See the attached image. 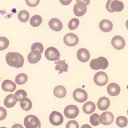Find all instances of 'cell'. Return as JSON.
<instances>
[{
	"label": "cell",
	"mask_w": 128,
	"mask_h": 128,
	"mask_svg": "<svg viewBox=\"0 0 128 128\" xmlns=\"http://www.w3.org/2000/svg\"><path fill=\"white\" fill-rule=\"evenodd\" d=\"M6 60L10 66L16 68L22 67L24 60L22 55L18 52H9L6 56Z\"/></svg>",
	"instance_id": "6da1fadb"
},
{
	"label": "cell",
	"mask_w": 128,
	"mask_h": 128,
	"mask_svg": "<svg viewBox=\"0 0 128 128\" xmlns=\"http://www.w3.org/2000/svg\"><path fill=\"white\" fill-rule=\"evenodd\" d=\"M94 81L96 85L98 86H103L106 84L108 81L107 74L104 72L100 71L95 74Z\"/></svg>",
	"instance_id": "8992f818"
},
{
	"label": "cell",
	"mask_w": 128,
	"mask_h": 128,
	"mask_svg": "<svg viewBox=\"0 0 128 128\" xmlns=\"http://www.w3.org/2000/svg\"><path fill=\"white\" fill-rule=\"evenodd\" d=\"M9 41L7 38L4 37L0 38V50L6 49L9 46Z\"/></svg>",
	"instance_id": "1f68e13d"
},
{
	"label": "cell",
	"mask_w": 128,
	"mask_h": 128,
	"mask_svg": "<svg viewBox=\"0 0 128 128\" xmlns=\"http://www.w3.org/2000/svg\"><path fill=\"white\" fill-rule=\"evenodd\" d=\"M20 105L22 110L26 111L30 110L32 107V101L27 98H22L20 101Z\"/></svg>",
	"instance_id": "d4e9b609"
},
{
	"label": "cell",
	"mask_w": 128,
	"mask_h": 128,
	"mask_svg": "<svg viewBox=\"0 0 128 128\" xmlns=\"http://www.w3.org/2000/svg\"><path fill=\"white\" fill-rule=\"evenodd\" d=\"M99 26L102 32H107L112 31L113 25L112 22L109 20L104 19L100 22Z\"/></svg>",
	"instance_id": "d6986e66"
},
{
	"label": "cell",
	"mask_w": 128,
	"mask_h": 128,
	"mask_svg": "<svg viewBox=\"0 0 128 128\" xmlns=\"http://www.w3.org/2000/svg\"><path fill=\"white\" fill-rule=\"evenodd\" d=\"M116 122L117 125L120 128H124L128 125V119L124 116H120L117 118Z\"/></svg>",
	"instance_id": "f1b7e54d"
},
{
	"label": "cell",
	"mask_w": 128,
	"mask_h": 128,
	"mask_svg": "<svg viewBox=\"0 0 128 128\" xmlns=\"http://www.w3.org/2000/svg\"><path fill=\"white\" fill-rule=\"evenodd\" d=\"M76 56L78 60L82 62H87L90 58L89 51L84 48L79 49L77 51Z\"/></svg>",
	"instance_id": "5bb4252c"
},
{
	"label": "cell",
	"mask_w": 128,
	"mask_h": 128,
	"mask_svg": "<svg viewBox=\"0 0 128 128\" xmlns=\"http://www.w3.org/2000/svg\"><path fill=\"white\" fill-rule=\"evenodd\" d=\"M49 26L52 30L55 32H59L63 28L62 22L57 18L50 19L48 22Z\"/></svg>",
	"instance_id": "2e32d148"
},
{
	"label": "cell",
	"mask_w": 128,
	"mask_h": 128,
	"mask_svg": "<svg viewBox=\"0 0 128 128\" xmlns=\"http://www.w3.org/2000/svg\"><path fill=\"white\" fill-rule=\"evenodd\" d=\"M80 24V20L77 18H73L69 22L68 27L70 30H74L77 28Z\"/></svg>",
	"instance_id": "f546056e"
},
{
	"label": "cell",
	"mask_w": 128,
	"mask_h": 128,
	"mask_svg": "<svg viewBox=\"0 0 128 128\" xmlns=\"http://www.w3.org/2000/svg\"><path fill=\"white\" fill-rule=\"evenodd\" d=\"M65 60H59L57 62H54V64H56L55 67V70H59L58 74H61L63 72H67L68 71V64L65 63Z\"/></svg>",
	"instance_id": "7402d4cb"
},
{
	"label": "cell",
	"mask_w": 128,
	"mask_h": 128,
	"mask_svg": "<svg viewBox=\"0 0 128 128\" xmlns=\"http://www.w3.org/2000/svg\"><path fill=\"white\" fill-rule=\"evenodd\" d=\"M26 3L27 4L28 6H30V7H34L37 6L39 4L40 0H26Z\"/></svg>",
	"instance_id": "d590c367"
},
{
	"label": "cell",
	"mask_w": 128,
	"mask_h": 128,
	"mask_svg": "<svg viewBox=\"0 0 128 128\" xmlns=\"http://www.w3.org/2000/svg\"><path fill=\"white\" fill-rule=\"evenodd\" d=\"M31 50H38L42 54L44 50V46L40 42L34 43L31 47Z\"/></svg>",
	"instance_id": "836d02e7"
},
{
	"label": "cell",
	"mask_w": 128,
	"mask_h": 128,
	"mask_svg": "<svg viewBox=\"0 0 128 128\" xmlns=\"http://www.w3.org/2000/svg\"><path fill=\"white\" fill-rule=\"evenodd\" d=\"M114 118V116L112 112H106L101 114L99 118V121L100 123L104 125H110L113 122Z\"/></svg>",
	"instance_id": "7c38bea8"
},
{
	"label": "cell",
	"mask_w": 128,
	"mask_h": 128,
	"mask_svg": "<svg viewBox=\"0 0 128 128\" xmlns=\"http://www.w3.org/2000/svg\"><path fill=\"white\" fill-rule=\"evenodd\" d=\"M96 109V105L92 102H88L85 103L82 108L83 112L87 114H91L94 112Z\"/></svg>",
	"instance_id": "cb8c5ba5"
},
{
	"label": "cell",
	"mask_w": 128,
	"mask_h": 128,
	"mask_svg": "<svg viewBox=\"0 0 128 128\" xmlns=\"http://www.w3.org/2000/svg\"><path fill=\"white\" fill-rule=\"evenodd\" d=\"M24 124L26 128H40L41 122L35 115H28L24 119Z\"/></svg>",
	"instance_id": "5b68a950"
},
{
	"label": "cell",
	"mask_w": 128,
	"mask_h": 128,
	"mask_svg": "<svg viewBox=\"0 0 128 128\" xmlns=\"http://www.w3.org/2000/svg\"><path fill=\"white\" fill-rule=\"evenodd\" d=\"M2 88L4 91L12 92L16 90V86L13 82L10 80H6L2 82Z\"/></svg>",
	"instance_id": "ac0fdd59"
},
{
	"label": "cell",
	"mask_w": 128,
	"mask_h": 128,
	"mask_svg": "<svg viewBox=\"0 0 128 128\" xmlns=\"http://www.w3.org/2000/svg\"><path fill=\"white\" fill-rule=\"evenodd\" d=\"M7 115L6 110L4 108L0 107V120L2 121L6 118Z\"/></svg>",
	"instance_id": "8d00e7d4"
},
{
	"label": "cell",
	"mask_w": 128,
	"mask_h": 128,
	"mask_svg": "<svg viewBox=\"0 0 128 128\" xmlns=\"http://www.w3.org/2000/svg\"><path fill=\"white\" fill-rule=\"evenodd\" d=\"M79 112V108L75 105H69L66 107L64 110L65 116L70 119L75 118L78 116Z\"/></svg>",
	"instance_id": "52a82bcc"
},
{
	"label": "cell",
	"mask_w": 128,
	"mask_h": 128,
	"mask_svg": "<svg viewBox=\"0 0 128 128\" xmlns=\"http://www.w3.org/2000/svg\"><path fill=\"white\" fill-rule=\"evenodd\" d=\"M124 7V3L118 0H108L106 6L107 10L110 12L122 11Z\"/></svg>",
	"instance_id": "277c9868"
},
{
	"label": "cell",
	"mask_w": 128,
	"mask_h": 128,
	"mask_svg": "<svg viewBox=\"0 0 128 128\" xmlns=\"http://www.w3.org/2000/svg\"><path fill=\"white\" fill-rule=\"evenodd\" d=\"M110 100L106 97H103L99 98L97 102V106L99 110L104 111L108 108L110 105Z\"/></svg>",
	"instance_id": "ffe728a7"
},
{
	"label": "cell",
	"mask_w": 128,
	"mask_h": 128,
	"mask_svg": "<svg viewBox=\"0 0 128 128\" xmlns=\"http://www.w3.org/2000/svg\"><path fill=\"white\" fill-rule=\"evenodd\" d=\"M73 98L78 102L82 103L87 100L88 96L87 92L83 89L78 88L73 92Z\"/></svg>",
	"instance_id": "9c48e42d"
},
{
	"label": "cell",
	"mask_w": 128,
	"mask_h": 128,
	"mask_svg": "<svg viewBox=\"0 0 128 128\" xmlns=\"http://www.w3.org/2000/svg\"><path fill=\"white\" fill-rule=\"evenodd\" d=\"M108 62L105 57H100L96 59L92 60L90 63V66L92 69L95 70L100 69L105 70L108 66Z\"/></svg>",
	"instance_id": "7a4b0ae2"
},
{
	"label": "cell",
	"mask_w": 128,
	"mask_h": 128,
	"mask_svg": "<svg viewBox=\"0 0 128 128\" xmlns=\"http://www.w3.org/2000/svg\"><path fill=\"white\" fill-rule=\"evenodd\" d=\"M45 56L48 60L56 61L60 59V54L57 48L51 47L48 48L45 50Z\"/></svg>",
	"instance_id": "ba28073f"
},
{
	"label": "cell",
	"mask_w": 128,
	"mask_h": 128,
	"mask_svg": "<svg viewBox=\"0 0 128 128\" xmlns=\"http://www.w3.org/2000/svg\"><path fill=\"white\" fill-rule=\"evenodd\" d=\"M15 95L17 98L18 101L20 102L22 98L27 96V93L24 90L20 89L16 92Z\"/></svg>",
	"instance_id": "d6a6232c"
},
{
	"label": "cell",
	"mask_w": 128,
	"mask_h": 128,
	"mask_svg": "<svg viewBox=\"0 0 128 128\" xmlns=\"http://www.w3.org/2000/svg\"><path fill=\"white\" fill-rule=\"evenodd\" d=\"M77 0L74 5L73 12L76 16L80 17L84 16L87 11V6L89 4L90 0Z\"/></svg>",
	"instance_id": "3957f363"
},
{
	"label": "cell",
	"mask_w": 128,
	"mask_h": 128,
	"mask_svg": "<svg viewBox=\"0 0 128 128\" xmlns=\"http://www.w3.org/2000/svg\"><path fill=\"white\" fill-rule=\"evenodd\" d=\"M79 127L78 123L74 120L69 121L66 125V128H79Z\"/></svg>",
	"instance_id": "e575fe53"
},
{
	"label": "cell",
	"mask_w": 128,
	"mask_h": 128,
	"mask_svg": "<svg viewBox=\"0 0 128 128\" xmlns=\"http://www.w3.org/2000/svg\"><path fill=\"white\" fill-rule=\"evenodd\" d=\"M49 120L50 123L54 126H59L64 122V117L59 112L53 111L50 115Z\"/></svg>",
	"instance_id": "30bf717a"
},
{
	"label": "cell",
	"mask_w": 128,
	"mask_h": 128,
	"mask_svg": "<svg viewBox=\"0 0 128 128\" xmlns=\"http://www.w3.org/2000/svg\"><path fill=\"white\" fill-rule=\"evenodd\" d=\"M107 90L108 94L113 96L119 95L121 91L119 85L114 82L109 84L108 86Z\"/></svg>",
	"instance_id": "e0dca14e"
},
{
	"label": "cell",
	"mask_w": 128,
	"mask_h": 128,
	"mask_svg": "<svg viewBox=\"0 0 128 128\" xmlns=\"http://www.w3.org/2000/svg\"><path fill=\"white\" fill-rule=\"evenodd\" d=\"M60 1L63 5H68L71 3L72 0H60Z\"/></svg>",
	"instance_id": "74e56055"
},
{
	"label": "cell",
	"mask_w": 128,
	"mask_h": 128,
	"mask_svg": "<svg viewBox=\"0 0 128 128\" xmlns=\"http://www.w3.org/2000/svg\"><path fill=\"white\" fill-rule=\"evenodd\" d=\"M66 88L62 86H58L54 89V94L56 97L62 98L66 95Z\"/></svg>",
	"instance_id": "603a6c76"
},
{
	"label": "cell",
	"mask_w": 128,
	"mask_h": 128,
	"mask_svg": "<svg viewBox=\"0 0 128 128\" xmlns=\"http://www.w3.org/2000/svg\"><path fill=\"white\" fill-rule=\"evenodd\" d=\"M100 116L97 114L95 113L91 116L90 118V122L92 126H98L100 124Z\"/></svg>",
	"instance_id": "4dcf8cb0"
},
{
	"label": "cell",
	"mask_w": 128,
	"mask_h": 128,
	"mask_svg": "<svg viewBox=\"0 0 128 128\" xmlns=\"http://www.w3.org/2000/svg\"><path fill=\"white\" fill-rule=\"evenodd\" d=\"M28 80L27 75L25 73H22L16 76L15 79V81L18 84L23 85Z\"/></svg>",
	"instance_id": "4316f807"
},
{
	"label": "cell",
	"mask_w": 128,
	"mask_h": 128,
	"mask_svg": "<svg viewBox=\"0 0 128 128\" xmlns=\"http://www.w3.org/2000/svg\"><path fill=\"white\" fill-rule=\"evenodd\" d=\"M64 43L67 46H74L78 44L79 38L76 34L73 33H68L66 34L64 37Z\"/></svg>",
	"instance_id": "8fae6325"
},
{
	"label": "cell",
	"mask_w": 128,
	"mask_h": 128,
	"mask_svg": "<svg viewBox=\"0 0 128 128\" xmlns=\"http://www.w3.org/2000/svg\"><path fill=\"white\" fill-rule=\"evenodd\" d=\"M41 54L38 50H32L28 55V62L32 64H35L38 63L41 60Z\"/></svg>",
	"instance_id": "9a60e30c"
},
{
	"label": "cell",
	"mask_w": 128,
	"mask_h": 128,
	"mask_svg": "<svg viewBox=\"0 0 128 128\" xmlns=\"http://www.w3.org/2000/svg\"><path fill=\"white\" fill-rule=\"evenodd\" d=\"M112 46L117 50H121L124 48L126 44L125 40L120 36H114L112 40Z\"/></svg>",
	"instance_id": "4fadbf2b"
},
{
	"label": "cell",
	"mask_w": 128,
	"mask_h": 128,
	"mask_svg": "<svg viewBox=\"0 0 128 128\" xmlns=\"http://www.w3.org/2000/svg\"><path fill=\"white\" fill-rule=\"evenodd\" d=\"M18 101L17 98L15 95L9 94L5 98L4 105L6 108H10L14 107Z\"/></svg>",
	"instance_id": "44dd1931"
},
{
	"label": "cell",
	"mask_w": 128,
	"mask_h": 128,
	"mask_svg": "<svg viewBox=\"0 0 128 128\" xmlns=\"http://www.w3.org/2000/svg\"><path fill=\"white\" fill-rule=\"evenodd\" d=\"M18 20L23 22H26L29 20L30 14L27 11L23 10L19 12L18 14Z\"/></svg>",
	"instance_id": "83f0119b"
},
{
	"label": "cell",
	"mask_w": 128,
	"mask_h": 128,
	"mask_svg": "<svg viewBox=\"0 0 128 128\" xmlns=\"http://www.w3.org/2000/svg\"><path fill=\"white\" fill-rule=\"evenodd\" d=\"M42 19L41 16L36 15L33 16L30 20V24L34 27H37L41 25Z\"/></svg>",
	"instance_id": "484cf974"
}]
</instances>
